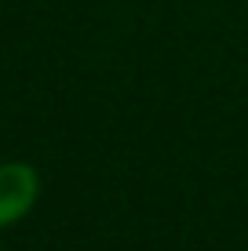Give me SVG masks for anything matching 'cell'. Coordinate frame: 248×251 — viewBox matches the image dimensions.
Wrapping results in <instances>:
<instances>
[{"mask_svg":"<svg viewBox=\"0 0 248 251\" xmlns=\"http://www.w3.org/2000/svg\"><path fill=\"white\" fill-rule=\"evenodd\" d=\"M40 193V178L29 164L11 160L0 164V226H11L29 215V207L37 204Z\"/></svg>","mask_w":248,"mask_h":251,"instance_id":"obj_1","label":"cell"}]
</instances>
